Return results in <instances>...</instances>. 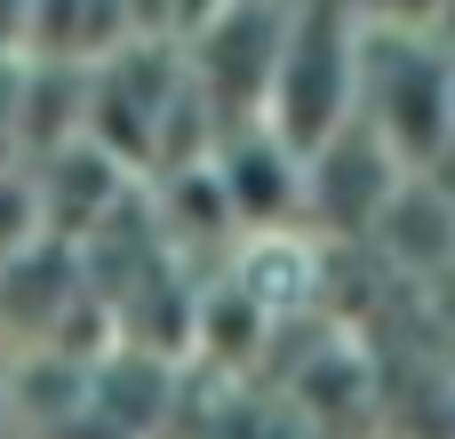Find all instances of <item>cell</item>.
<instances>
[{
    "label": "cell",
    "mask_w": 455,
    "mask_h": 439,
    "mask_svg": "<svg viewBox=\"0 0 455 439\" xmlns=\"http://www.w3.org/2000/svg\"><path fill=\"white\" fill-rule=\"evenodd\" d=\"M360 64H368V16L352 0H296L264 128H280L304 160L360 120Z\"/></svg>",
    "instance_id": "1"
},
{
    "label": "cell",
    "mask_w": 455,
    "mask_h": 439,
    "mask_svg": "<svg viewBox=\"0 0 455 439\" xmlns=\"http://www.w3.org/2000/svg\"><path fill=\"white\" fill-rule=\"evenodd\" d=\"M360 120L400 152V168H432L455 144V64L432 32L408 24H368V64H360Z\"/></svg>",
    "instance_id": "2"
},
{
    "label": "cell",
    "mask_w": 455,
    "mask_h": 439,
    "mask_svg": "<svg viewBox=\"0 0 455 439\" xmlns=\"http://www.w3.org/2000/svg\"><path fill=\"white\" fill-rule=\"evenodd\" d=\"M288 8H296V0H232L216 24H200V32L184 40V64H192V88H200L216 136L264 120L272 72H280V40H288ZM216 136H208V144H216Z\"/></svg>",
    "instance_id": "3"
},
{
    "label": "cell",
    "mask_w": 455,
    "mask_h": 439,
    "mask_svg": "<svg viewBox=\"0 0 455 439\" xmlns=\"http://www.w3.org/2000/svg\"><path fill=\"white\" fill-rule=\"evenodd\" d=\"M32 8H40V0H0V56H24V40H32Z\"/></svg>",
    "instance_id": "4"
}]
</instances>
